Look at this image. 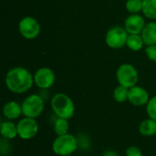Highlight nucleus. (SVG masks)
<instances>
[{"instance_id":"obj_1","label":"nucleus","mask_w":156,"mask_h":156,"mask_svg":"<svg viewBox=\"0 0 156 156\" xmlns=\"http://www.w3.org/2000/svg\"><path fill=\"white\" fill-rule=\"evenodd\" d=\"M34 83V77L30 72L22 67H16L11 69L5 76L6 88L17 94L25 93L31 89Z\"/></svg>"},{"instance_id":"obj_2","label":"nucleus","mask_w":156,"mask_h":156,"mask_svg":"<svg viewBox=\"0 0 156 156\" xmlns=\"http://www.w3.org/2000/svg\"><path fill=\"white\" fill-rule=\"evenodd\" d=\"M51 108L58 118L69 120L75 113L74 102L65 93H57L52 97Z\"/></svg>"},{"instance_id":"obj_3","label":"nucleus","mask_w":156,"mask_h":156,"mask_svg":"<svg viewBox=\"0 0 156 156\" xmlns=\"http://www.w3.org/2000/svg\"><path fill=\"white\" fill-rule=\"evenodd\" d=\"M78 149V140L70 133L57 136L52 143V151L58 156L72 154Z\"/></svg>"},{"instance_id":"obj_4","label":"nucleus","mask_w":156,"mask_h":156,"mask_svg":"<svg viewBox=\"0 0 156 156\" xmlns=\"http://www.w3.org/2000/svg\"><path fill=\"white\" fill-rule=\"evenodd\" d=\"M22 112L25 117L36 119L44 111V100L37 94L27 96L22 102Z\"/></svg>"},{"instance_id":"obj_5","label":"nucleus","mask_w":156,"mask_h":156,"mask_svg":"<svg viewBox=\"0 0 156 156\" xmlns=\"http://www.w3.org/2000/svg\"><path fill=\"white\" fill-rule=\"evenodd\" d=\"M116 78L120 85L130 89L136 86L139 80V74L137 69L132 64L125 63L122 64L118 68L116 71Z\"/></svg>"},{"instance_id":"obj_6","label":"nucleus","mask_w":156,"mask_h":156,"mask_svg":"<svg viewBox=\"0 0 156 156\" xmlns=\"http://www.w3.org/2000/svg\"><path fill=\"white\" fill-rule=\"evenodd\" d=\"M128 36V32L125 28L116 26L108 30L105 37V41L108 47L117 49L126 45Z\"/></svg>"},{"instance_id":"obj_7","label":"nucleus","mask_w":156,"mask_h":156,"mask_svg":"<svg viewBox=\"0 0 156 156\" xmlns=\"http://www.w3.org/2000/svg\"><path fill=\"white\" fill-rule=\"evenodd\" d=\"M16 127L17 135L23 140H30L38 133V123L33 118L24 117L17 122Z\"/></svg>"},{"instance_id":"obj_8","label":"nucleus","mask_w":156,"mask_h":156,"mask_svg":"<svg viewBox=\"0 0 156 156\" xmlns=\"http://www.w3.org/2000/svg\"><path fill=\"white\" fill-rule=\"evenodd\" d=\"M18 29L22 37L27 39H34L40 33V26L37 20L31 16L22 18L18 24Z\"/></svg>"},{"instance_id":"obj_9","label":"nucleus","mask_w":156,"mask_h":156,"mask_svg":"<svg viewBox=\"0 0 156 156\" xmlns=\"http://www.w3.org/2000/svg\"><path fill=\"white\" fill-rule=\"evenodd\" d=\"M55 82V74L49 68H41L34 75V83L42 90L50 88Z\"/></svg>"},{"instance_id":"obj_10","label":"nucleus","mask_w":156,"mask_h":156,"mask_svg":"<svg viewBox=\"0 0 156 156\" xmlns=\"http://www.w3.org/2000/svg\"><path fill=\"white\" fill-rule=\"evenodd\" d=\"M149 93L148 91L140 86H134L129 89L128 101L133 106H144L146 105L149 101Z\"/></svg>"},{"instance_id":"obj_11","label":"nucleus","mask_w":156,"mask_h":156,"mask_svg":"<svg viewBox=\"0 0 156 156\" xmlns=\"http://www.w3.org/2000/svg\"><path fill=\"white\" fill-rule=\"evenodd\" d=\"M145 27L144 17L138 14L129 16L124 23V28L129 34H140Z\"/></svg>"},{"instance_id":"obj_12","label":"nucleus","mask_w":156,"mask_h":156,"mask_svg":"<svg viewBox=\"0 0 156 156\" xmlns=\"http://www.w3.org/2000/svg\"><path fill=\"white\" fill-rule=\"evenodd\" d=\"M3 114L7 120H16L23 114L22 105L14 101H8L3 107Z\"/></svg>"},{"instance_id":"obj_13","label":"nucleus","mask_w":156,"mask_h":156,"mask_svg":"<svg viewBox=\"0 0 156 156\" xmlns=\"http://www.w3.org/2000/svg\"><path fill=\"white\" fill-rule=\"evenodd\" d=\"M142 37L147 46L156 45V23L150 22L145 25L142 31Z\"/></svg>"},{"instance_id":"obj_14","label":"nucleus","mask_w":156,"mask_h":156,"mask_svg":"<svg viewBox=\"0 0 156 156\" xmlns=\"http://www.w3.org/2000/svg\"><path fill=\"white\" fill-rule=\"evenodd\" d=\"M0 132H1L2 138H5L6 140H12L16 138V136H18L16 124H15L10 120L1 122Z\"/></svg>"},{"instance_id":"obj_15","label":"nucleus","mask_w":156,"mask_h":156,"mask_svg":"<svg viewBox=\"0 0 156 156\" xmlns=\"http://www.w3.org/2000/svg\"><path fill=\"white\" fill-rule=\"evenodd\" d=\"M139 133L146 137H151L156 134V121L149 118L144 120L139 125Z\"/></svg>"},{"instance_id":"obj_16","label":"nucleus","mask_w":156,"mask_h":156,"mask_svg":"<svg viewBox=\"0 0 156 156\" xmlns=\"http://www.w3.org/2000/svg\"><path fill=\"white\" fill-rule=\"evenodd\" d=\"M126 45L130 49L133 51H138L143 48L144 42L142 36H140L139 34H130L128 36Z\"/></svg>"},{"instance_id":"obj_17","label":"nucleus","mask_w":156,"mask_h":156,"mask_svg":"<svg viewBox=\"0 0 156 156\" xmlns=\"http://www.w3.org/2000/svg\"><path fill=\"white\" fill-rule=\"evenodd\" d=\"M143 13L150 19H156V0H143Z\"/></svg>"},{"instance_id":"obj_18","label":"nucleus","mask_w":156,"mask_h":156,"mask_svg":"<svg viewBox=\"0 0 156 156\" xmlns=\"http://www.w3.org/2000/svg\"><path fill=\"white\" fill-rule=\"evenodd\" d=\"M69 123L68 120L62 119V118H58L55 121L54 132L58 136L69 133Z\"/></svg>"},{"instance_id":"obj_19","label":"nucleus","mask_w":156,"mask_h":156,"mask_svg":"<svg viewBox=\"0 0 156 156\" xmlns=\"http://www.w3.org/2000/svg\"><path fill=\"white\" fill-rule=\"evenodd\" d=\"M128 93H129V89L125 88L122 85L117 86L114 89L113 91V98L117 102H124L128 101Z\"/></svg>"},{"instance_id":"obj_20","label":"nucleus","mask_w":156,"mask_h":156,"mask_svg":"<svg viewBox=\"0 0 156 156\" xmlns=\"http://www.w3.org/2000/svg\"><path fill=\"white\" fill-rule=\"evenodd\" d=\"M126 9L131 14H138L143 11V0H127Z\"/></svg>"},{"instance_id":"obj_21","label":"nucleus","mask_w":156,"mask_h":156,"mask_svg":"<svg viewBox=\"0 0 156 156\" xmlns=\"http://www.w3.org/2000/svg\"><path fill=\"white\" fill-rule=\"evenodd\" d=\"M146 111L149 118L156 121V96L151 98L146 104Z\"/></svg>"},{"instance_id":"obj_22","label":"nucleus","mask_w":156,"mask_h":156,"mask_svg":"<svg viewBox=\"0 0 156 156\" xmlns=\"http://www.w3.org/2000/svg\"><path fill=\"white\" fill-rule=\"evenodd\" d=\"M0 149H1V154L5 155L8 154L10 150H11V145L8 144V140L5 138H1V143H0Z\"/></svg>"},{"instance_id":"obj_23","label":"nucleus","mask_w":156,"mask_h":156,"mask_svg":"<svg viewBox=\"0 0 156 156\" xmlns=\"http://www.w3.org/2000/svg\"><path fill=\"white\" fill-rule=\"evenodd\" d=\"M126 156H143L141 149L137 146H129L125 152Z\"/></svg>"},{"instance_id":"obj_24","label":"nucleus","mask_w":156,"mask_h":156,"mask_svg":"<svg viewBox=\"0 0 156 156\" xmlns=\"http://www.w3.org/2000/svg\"><path fill=\"white\" fill-rule=\"evenodd\" d=\"M145 53L150 60L156 62V45L147 46L145 49Z\"/></svg>"},{"instance_id":"obj_25","label":"nucleus","mask_w":156,"mask_h":156,"mask_svg":"<svg viewBox=\"0 0 156 156\" xmlns=\"http://www.w3.org/2000/svg\"><path fill=\"white\" fill-rule=\"evenodd\" d=\"M102 156H119V154L113 150H106L102 154Z\"/></svg>"},{"instance_id":"obj_26","label":"nucleus","mask_w":156,"mask_h":156,"mask_svg":"<svg viewBox=\"0 0 156 156\" xmlns=\"http://www.w3.org/2000/svg\"><path fill=\"white\" fill-rule=\"evenodd\" d=\"M63 156H72L71 154H69V155H63Z\"/></svg>"}]
</instances>
